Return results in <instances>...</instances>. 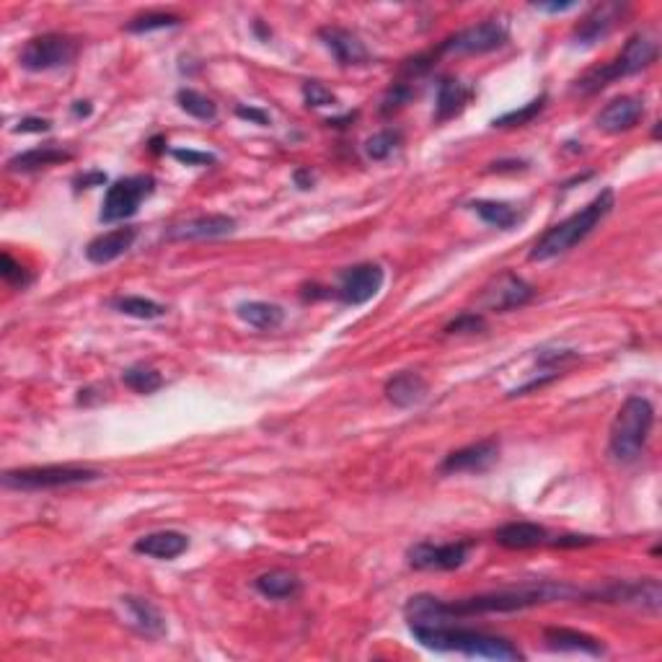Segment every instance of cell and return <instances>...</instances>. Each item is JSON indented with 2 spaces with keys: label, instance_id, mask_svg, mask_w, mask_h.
<instances>
[{
  "label": "cell",
  "instance_id": "8",
  "mask_svg": "<svg viewBox=\"0 0 662 662\" xmlns=\"http://www.w3.org/2000/svg\"><path fill=\"white\" fill-rule=\"evenodd\" d=\"M78 57V42L68 34L47 32L32 37L24 44L19 55V65L29 73H47V70L68 68Z\"/></svg>",
  "mask_w": 662,
  "mask_h": 662
},
{
  "label": "cell",
  "instance_id": "19",
  "mask_svg": "<svg viewBox=\"0 0 662 662\" xmlns=\"http://www.w3.org/2000/svg\"><path fill=\"white\" fill-rule=\"evenodd\" d=\"M122 608H125V619L132 629L143 634L148 639H161L166 637V619H163V613L158 611V606H153L148 598H138V595H125V598H119Z\"/></svg>",
  "mask_w": 662,
  "mask_h": 662
},
{
  "label": "cell",
  "instance_id": "35",
  "mask_svg": "<svg viewBox=\"0 0 662 662\" xmlns=\"http://www.w3.org/2000/svg\"><path fill=\"white\" fill-rule=\"evenodd\" d=\"M401 145L399 130H381L375 132L373 138L365 140V156L370 161H386L388 156H394V150Z\"/></svg>",
  "mask_w": 662,
  "mask_h": 662
},
{
  "label": "cell",
  "instance_id": "48",
  "mask_svg": "<svg viewBox=\"0 0 662 662\" xmlns=\"http://www.w3.org/2000/svg\"><path fill=\"white\" fill-rule=\"evenodd\" d=\"M355 117H357V114H344V117H331V119H326V125H329V127H347V125H352V122H355Z\"/></svg>",
  "mask_w": 662,
  "mask_h": 662
},
{
  "label": "cell",
  "instance_id": "47",
  "mask_svg": "<svg viewBox=\"0 0 662 662\" xmlns=\"http://www.w3.org/2000/svg\"><path fill=\"white\" fill-rule=\"evenodd\" d=\"M577 3H536V11H549V13H564V11H572Z\"/></svg>",
  "mask_w": 662,
  "mask_h": 662
},
{
  "label": "cell",
  "instance_id": "1",
  "mask_svg": "<svg viewBox=\"0 0 662 662\" xmlns=\"http://www.w3.org/2000/svg\"><path fill=\"white\" fill-rule=\"evenodd\" d=\"M582 598V590L567 582H528L520 588H502L492 593L471 595V598L445 600L435 595H412L406 600L404 616L409 626L448 624L456 619H471V616H487V613H515L525 608L546 606V603H564V600Z\"/></svg>",
  "mask_w": 662,
  "mask_h": 662
},
{
  "label": "cell",
  "instance_id": "15",
  "mask_svg": "<svg viewBox=\"0 0 662 662\" xmlns=\"http://www.w3.org/2000/svg\"><path fill=\"white\" fill-rule=\"evenodd\" d=\"M236 225V218H231V215H197V218L171 225L166 231V238L169 241H213V238H225L236 233Z\"/></svg>",
  "mask_w": 662,
  "mask_h": 662
},
{
  "label": "cell",
  "instance_id": "18",
  "mask_svg": "<svg viewBox=\"0 0 662 662\" xmlns=\"http://www.w3.org/2000/svg\"><path fill=\"white\" fill-rule=\"evenodd\" d=\"M624 11L626 6H621V3H611V0L590 8V11L580 19V24L575 26V32H572L575 44H585V47H588V44L606 39L608 34L613 32V26L621 21Z\"/></svg>",
  "mask_w": 662,
  "mask_h": 662
},
{
  "label": "cell",
  "instance_id": "17",
  "mask_svg": "<svg viewBox=\"0 0 662 662\" xmlns=\"http://www.w3.org/2000/svg\"><path fill=\"white\" fill-rule=\"evenodd\" d=\"M644 117V99L642 96H619V99L608 101L606 107L600 109L595 117L598 130L608 132V135H621L629 132L642 122Z\"/></svg>",
  "mask_w": 662,
  "mask_h": 662
},
{
  "label": "cell",
  "instance_id": "27",
  "mask_svg": "<svg viewBox=\"0 0 662 662\" xmlns=\"http://www.w3.org/2000/svg\"><path fill=\"white\" fill-rule=\"evenodd\" d=\"M238 319L244 324L254 326V329L272 331L285 321V311L277 303H269V300H244L236 306Z\"/></svg>",
  "mask_w": 662,
  "mask_h": 662
},
{
  "label": "cell",
  "instance_id": "46",
  "mask_svg": "<svg viewBox=\"0 0 662 662\" xmlns=\"http://www.w3.org/2000/svg\"><path fill=\"white\" fill-rule=\"evenodd\" d=\"M525 166H528V163H525V161H518V158H510V161H494L492 163V169H489V171H520V169H525Z\"/></svg>",
  "mask_w": 662,
  "mask_h": 662
},
{
  "label": "cell",
  "instance_id": "31",
  "mask_svg": "<svg viewBox=\"0 0 662 662\" xmlns=\"http://www.w3.org/2000/svg\"><path fill=\"white\" fill-rule=\"evenodd\" d=\"M176 104L182 112H187L189 117L200 119V122H215L218 119V104H215L210 96L194 91V88H179L176 91Z\"/></svg>",
  "mask_w": 662,
  "mask_h": 662
},
{
  "label": "cell",
  "instance_id": "25",
  "mask_svg": "<svg viewBox=\"0 0 662 662\" xmlns=\"http://www.w3.org/2000/svg\"><path fill=\"white\" fill-rule=\"evenodd\" d=\"M494 541L510 551H525V549H536V546H544L546 541H549V531H546L544 525L518 520V523H507L502 525V528H497Z\"/></svg>",
  "mask_w": 662,
  "mask_h": 662
},
{
  "label": "cell",
  "instance_id": "28",
  "mask_svg": "<svg viewBox=\"0 0 662 662\" xmlns=\"http://www.w3.org/2000/svg\"><path fill=\"white\" fill-rule=\"evenodd\" d=\"M254 590L269 600H293L300 593V580L288 569H269L254 580Z\"/></svg>",
  "mask_w": 662,
  "mask_h": 662
},
{
  "label": "cell",
  "instance_id": "6",
  "mask_svg": "<svg viewBox=\"0 0 662 662\" xmlns=\"http://www.w3.org/2000/svg\"><path fill=\"white\" fill-rule=\"evenodd\" d=\"M99 469L91 466H73V463H52V466H26L3 474V487L16 492H47V489L81 487L101 479Z\"/></svg>",
  "mask_w": 662,
  "mask_h": 662
},
{
  "label": "cell",
  "instance_id": "20",
  "mask_svg": "<svg viewBox=\"0 0 662 662\" xmlns=\"http://www.w3.org/2000/svg\"><path fill=\"white\" fill-rule=\"evenodd\" d=\"M135 238H138V228H132V225L101 233V236H96L94 241L86 246V259L91 264L117 262L119 257H125L127 251L132 249Z\"/></svg>",
  "mask_w": 662,
  "mask_h": 662
},
{
  "label": "cell",
  "instance_id": "38",
  "mask_svg": "<svg viewBox=\"0 0 662 662\" xmlns=\"http://www.w3.org/2000/svg\"><path fill=\"white\" fill-rule=\"evenodd\" d=\"M487 329V319L479 311H463L445 326V334H479Z\"/></svg>",
  "mask_w": 662,
  "mask_h": 662
},
{
  "label": "cell",
  "instance_id": "30",
  "mask_svg": "<svg viewBox=\"0 0 662 662\" xmlns=\"http://www.w3.org/2000/svg\"><path fill=\"white\" fill-rule=\"evenodd\" d=\"M109 308L122 316H130V319L140 321H153L166 316V306L156 303V300L143 298V295H117V298L109 300Z\"/></svg>",
  "mask_w": 662,
  "mask_h": 662
},
{
  "label": "cell",
  "instance_id": "9",
  "mask_svg": "<svg viewBox=\"0 0 662 662\" xmlns=\"http://www.w3.org/2000/svg\"><path fill=\"white\" fill-rule=\"evenodd\" d=\"M510 32H507L505 21L500 19H484L474 26H466L461 32L450 34L435 47L438 57L443 55H487V52L500 50L507 42Z\"/></svg>",
  "mask_w": 662,
  "mask_h": 662
},
{
  "label": "cell",
  "instance_id": "49",
  "mask_svg": "<svg viewBox=\"0 0 662 662\" xmlns=\"http://www.w3.org/2000/svg\"><path fill=\"white\" fill-rule=\"evenodd\" d=\"M94 112V107H91V101H75L73 104V114L75 117H88V114Z\"/></svg>",
  "mask_w": 662,
  "mask_h": 662
},
{
  "label": "cell",
  "instance_id": "37",
  "mask_svg": "<svg viewBox=\"0 0 662 662\" xmlns=\"http://www.w3.org/2000/svg\"><path fill=\"white\" fill-rule=\"evenodd\" d=\"M303 101H306V107L311 109L337 107V96L331 94V88H326L321 81L303 83Z\"/></svg>",
  "mask_w": 662,
  "mask_h": 662
},
{
  "label": "cell",
  "instance_id": "33",
  "mask_svg": "<svg viewBox=\"0 0 662 662\" xmlns=\"http://www.w3.org/2000/svg\"><path fill=\"white\" fill-rule=\"evenodd\" d=\"M182 24V19L176 16V13H166V11H148L135 16L132 21H127L125 32L130 34H148V32H158V29H174V26Z\"/></svg>",
  "mask_w": 662,
  "mask_h": 662
},
{
  "label": "cell",
  "instance_id": "13",
  "mask_svg": "<svg viewBox=\"0 0 662 662\" xmlns=\"http://www.w3.org/2000/svg\"><path fill=\"white\" fill-rule=\"evenodd\" d=\"M383 282H386V272L381 264H355V267L344 269L339 277L337 298L344 306H365L368 300L381 293Z\"/></svg>",
  "mask_w": 662,
  "mask_h": 662
},
{
  "label": "cell",
  "instance_id": "16",
  "mask_svg": "<svg viewBox=\"0 0 662 662\" xmlns=\"http://www.w3.org/2000/svg\"><path fill=\"white\" fill-rule=\"evenodd\" d=\"M319 39L342 68H355V65H365L370 60V52L363 39L350 29H344V26H321Z\"/></svg>",
  "mask_w": 662,
  "mask_h": 662
},
{
  "label": "cell",
  "instance_id": "42",
  "mask_svg": "<svg viewBox=\"0 0 662 662\" xmlns=\"http://www.w3.org/2000/svg\"><path fill=\"white\" fill-rule=\"evenodd\" d=\"M236 114L241 119H246V122H251V125H259V127H269V114L264 112V109L259 107H246V104H238L236 107Z\"/></svg>",
  "mask_w": 662,
  "mask_h": 662
},
{
  "label": "cell",
  "instance_id": "14",
  "mask_svg": "<svg viewBox=\"0 0 662 662\" xmlns=\"http://www.w3.org/2000/svg\"><path fill=\"white\" fill-rule=\"evenodd\" d=\"M497 461H500V440L487 438L448 453L445 461L440 463V474H484V471L492 469Z\"/></svg>",
  "mask_w": 662,
  "mask_h": 662
},
{
  "label": "cell",
  "instance_id": "24",
  "mask_svg": "<svg viewBox=\"0 0 662 662\" xmlns=\"http://www.w3.org/2000/svg\"><path fill=\"white\" fill-rule=\"evenodd\" d=\"M73 161V150H65L55 143L47 145H37L32 150H24L19 156H13L8 161V171L13 174H32V171L39 169H50V166H57V163Z\"/></svg>",
  "mask_w": 662,
  "mask_h": 662
},
{
  "label": "cell",
  "instance_id": "22",
  "mask_svg": "<svg viewBox=\"0 0 662 662\" xmlns=\"http://www.w3.org/2000/svg\"><path fill=\"white\" fill-rule=\"evenodd\" d=\"M386 399L391 401L399 409H409V406H417L427 399L430 394V383L425 381V375L417 373V370H401L394 378H388L386 383Z\"/></svg>",
  "mask_w": 662,
  "mask_h": 662
},
{
  "label": "cell",
  "instance_id": "11",
  "mask_svg": "<svg viewBox=\"0 0 662 662\" xmlns=\"http://www.w3.org/2000/svg\"><path fill=\"white\" fill-rule=\"evenodd\" d=\"M590 598L603 600V603H616V606H631L642 608V611L657 613L662 606V585L655 577H644V580H624L611 582L603 590L593 593Z\"/></svg>",
  "mask_w": 662,
  "mask_h": 662
},
{
  "label": "cell",
  "instance_id": "12",
  "mask_svg": "<svg viewBox=\"0 0 662 662\" xmlns=\"http://www.w3.org/2000/svg\"><path fill=\"white\" fill-rule=\"evenodd\" d=\"M533 295H536V290H533L523 277L515 275V272H502V275L494 277L487 288H484V293H481L479 298V306L481 311L507 313L515 311V308H523L525 303H531Z\"/></svg>",
  "mask_w": 662,
  "mask_h": 662
},
{
  "label": "cell",
  "instance_id": "36",
  "mask_svg": "<svg viewBox=\"0 0 662 662\" xmlns=\"http://www.w3.org/2000/svg\"><path fill=\"white\" fill-rule=\"evenodd\" d=\"M417 96V83H406V81H399L396 78L391 86H388L386 96H383V104H381V114L383 117H388V114L399 112V109H404L409 101Z\"/></svg>",
  "mask_w": 662,
  "mask_h": 662
},
{
  "label": "cell",
  "instance_id": "29",
  "mask_svg": "<svg viewBox=\"0 0 662 662\" xmlns=\"http://www.w3.org/2000/svg\"><path fill=\"white\" fill-rule=\"evenodd\" d=\"M469 207L484 223L492 225V228H500V231H510V228H515V225L523 220V215L518 213V207L510 205V202L476 200L469 202Z\"/></svg>",
  "mask_w": 662,
  "mask_h": 662
},
{
  "label": "cell",
  "instance_id": "32",
  "mask_svg": "<svg viewBox=\"0 0 662 662\" xmlns=\"http://www.w3.org/2000/svg\"><path fill=\"white\" fill-rule=\"evenodd\" d=\"M546 101H549V96H546V94L536 96V99H531L528 104H523L520 109H513V112H505V114H500V117H494L492 127H500V130H510V127L531 125L533 119H536L538 114L546 109Z\"/></svg>",
  "mask_w": 662,
  "mask_h": 662
},
{
  "label": "cell",
  "instance_id": "26",
  "mask_svg": "<svg viewBox=\"0 0 662 662\" xmlns=\"http://www.w3.org/2000/svg\"><path fill=\"white\" fill-rule=\"evenodd\" d=\"M132 549L138 554L153 556V559H161V562H171L176 556H182L189 549V538L179 531H156L148 533V536H140Z\"/></svg>",
  "mask_w": 662,
  "mask_h": 662
},
{
  "label": "cell",
  "instance_id": "45",
  "mask_svg": "<svg viewBox=\"0 0 662 662\" xmlns=\"http://www.w3.org/2000/svg\"><path fill=\"white\" fill-rule=\"evenodd\" d=\"M293 182H295V187L303 189V192H308V189H313V184H316V176H313L311 169L303 166V169L293 171Z\"/></svg>",
  "mask_w": 662,
  "mask_h": 662
},
{
  "label": "cell",
  "instance_id": "23",
  "mask_svg": "<svg viewBox=\"0 0 662 662\" xmlns=\"http://www.w3.org/2000/svg\"><path fill=\"white\" fill-rule=\"evenodd\" d=\"M544 642L554 652H580V655L590 657L606 655V647H603L600 639L590 637L585 631L567 629V626H549V629H544Z\"/></svg>",
  "mask_w": 662,
  "mask_h": 662
},
{
  "label": "cell",
  "instance_id": "21",
  "mask_svg": "<svg viewBox=\"0 0 662 662\" xmlns=\"http://www.w3.org/2000/svg\"><path fill=\"white\" fill-rule=\"evenodd\" d=\"M471 96H474V88L458 81L456 75H443L438 81V99H435V114H432L435 125H443L448 119L458 117L469 107Z\"/></svg>",
  "mask_w": 662,
  "mask_h": 662
},
{
  "label": "cell",
  "instance_id": "41",
  "mask_svg": "<svg viewBox=\"0 0 662 662\" xmlns=\"http://www.w3.org/2000/svg\"><path fill=\"white\" fill-rule=\"evenodd\" d=\"M50 130H52V122L44 117H24L19 125L13 127L16 135H29V132H37V135H42V132H50Z\"/></svg>",
  "mask_w": 662,
  "mask_h": 662
},
{
  "label": "cell",
  "instance_id": "10",
  "mask_svg": "<svg viewBox=\"0 0 662 662\" xmlns=\"http://www.w3.org/2000/svg\"><path fill=\"white\" fill-rule=\"evenodd\" d=\"M469 551L471 544H466V541H450V544L419 541L406 551V562L417 572H453V569L466 564Z\"/></svg>",
  "mask_w": 662,
  "mask_h": 662
},
{
  "label": "cell",
  "instance_id": "34",
  "mask_svg": "<svg viewBox=\"0 0 662 662\" xmlns=\"http://www.w3.org/2000/svg\"><path fill=\"white\" fill-rule=\"evenodd\" d=\"M122 381H125L127 388H132L135 394H156L158 388L163 386V378L158 370L145 368V365H135V368H127L122 373Z\"/></svg>",
  "mask_w": 662,
  "mask_h": 662
},
{
  "label": "cell",
  "instance_id": "7",
  "mask_svg": "<svg viewBox=\"0 0 662 662\" xmlns=\"http://www.w3.org/2000/svg\"><path fill=\"white\" fill-rule=\"evenodd\" d=\"M153 192H156V179L150 174H135L125 176V179H117V182L107 189V194H104L99 220L107 225L130 220L132 215H138L140 205H143Z\"/></svg>",
  "mask_w": 662,
  "mask_h": 662
},
{
  "label": "cell",
  "instance_id": "50",
  "mask_svg": "<svg viewBox=\"0 0 662 662\" xmlns=\"http://www.w3.org/2000/svg\"><path fill=\"white\" fill-rule=\"evenodd\" d=\"M150 150H153V153H163V150H166V138H163V135H156V138L150 140Z\"/></svg>",
  "mask_w": 662,
  "mask_h": 662
},
{
  "label": "cell",
  "instance_id": "3",
  "mask_svg": "<svg viewBox=\"0 0 662 662\" xmlns=\"http://www.w3.org/2000/svg\"><path fill=\"white\" fill-rule=\"evenodd\" d=\"M613 207H616V194H613V189H603L593 202H588V205L577 210L575 215H569L562 223L551 225L549 231L533 244L528 259H531V262H549V259L567 254L569 249H575L577 244H582V241L611 215Z\"/></svg>",
  "mask_w": 662,
  "mask_h": 662
},
{
  "label": "cell",
  "instance_id": "39",
  "mask_svg": "<svg viewBox=\"0 0 662 662\" xmlns=\"http://www.w3.org/2000/svg\"><path fill=\"white\" fill-rule=\"evenodd\" d=\"M0 275H3V280L8 282V285H11V288H29V285H32V272H29V269L24 267V264H19L16 262V259L11 257V254H3V269H0Z\"/></svg>",
  "mask_w": 662,
  "mask_h": 662
},
{
  "label": "cell",
  "instance_id": "43",
  "mask_svg": "<svg viewBox=\"0 0 662 662\" xmlns=\"http://www.w3.org/2000/svg\"><path fill=\"white\" fill-rule=\"evenodd\" d=\"M107 182V174L104 171H88V174L75 176V189L81 192V189H91V187H101V184Z\"/></svg>",
  "mask_w": 662,
  "mask_h": 662
},
{
  "label": "cell",
  "instance_id": "2",
  "mask_svg": "<svg viewBox=\"0 0 662 662\" xmlns=\"http://www.w3.org/2000/svg\"><path fill=\"white\" fill-rule=\"evenodd\" d=\"M409 631H412V637L422 647L432 652H461L466 657H481V660L497 662H513L525 657L510 639L489 634V631L453 626V621H448V624L409 626Z\"/></svg>",
  "mask_w": 662,
  "mask_h": 662
},
{
  "label": "cell",
  "instance_id": "40",
  "mask_svg": "<svg viewBox=\"0 0 662 662\" xmlns=\"http://www.w3.org/2000/svg\"><path fill=\"white\" fill-rule=\"evenodd\" d=\"M171 156L179 163H184V166H213V163H218V158H215L213 153H207V150L174 148L171 150Z\"/></svg>",
  "mask_w": 662,
  "mask_h": 662
},
{
  "label": "cell",
  "instance_id": "44",
  "mask_svg": "<svg viewBox=\"0 0 662 662\" xmlns=\"http://www.w3.org/2000/svg\"><path fill=\"white\" fill-rule=\"evenodd\" d=\"M590 544H595L593 536H562L551 541V546H556V549H577V546H590Z\"/></svg>",
  "mask_w": 662,
  "mask_h": 662
},
{
  "label": "cell",
  "instance_id": "4",
  "mask_svg": "<svg viewBox=\"0 0 662 662\" xmlns=\"http://www.w3.org/2000/svg\"><path fill=\"white\" fill-rule=\"evenodd\" d=\"M652 425H655V406L644 396H629L621 404L619 414L613 417L608 432V453L613 461L634 463L647 448Z\"/></svg>",
  "mask_w": 662,
  "mask_h": 662
},
{
  "label": "cell",
  "instance_id": "5",
  "mask_svg": "<svg viewBox=\"0 0 662 662\" xmlns=\"http://www.w3.org/2000/svg\"><path fill=\"white\" fill-rule=\"evenodd\" d=\"M657 42L650 39L647 34H634L629 42L624 44V50L619 55L608 60V63L598 65V68H590L588 73L577 78L572 91L582 96H593L598 91H603L606 86H611L613 81L626 78V75L642 73L644 68H650L657 60Z\"/></svg>",
  "mask_w": 662,
  "mask_h": 662
}]
</instances>
